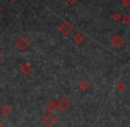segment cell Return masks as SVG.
<instances>
[{"label":"cell","instance_id":"6da1fadb","mask_svg":"<svg viewBox=\"0 0 130 127\" xmlns=\"http://www.w3.org/2000/svg\"><path fill=\"white\" fill-rule=\"evenodd\" d=\"M59 30L61 31L64 36H69L73 31V27L70 23L65 22L59 27Z\"/></svg>","mask_w":130,"mask_h":127},{"label":"cell","instance_id":"8fae6325","mask_svg":"<svg viewBox=\"0 0 130 127\" xmlns=\"http://www.w3.org/2000/svg\"><path fill=\"white\" fill-rule=\"evenodd\" d=\"M0 60H1V55H0Z\"/></svg>","mask_w":130,"mask_h":127},{"label":"cell","instance_id":"8992f818","mask_svg":"<svg viewBox=\"0 0 130 127\" xmlns=\"http://www.w3.org/2000/svg\"><path fill=\"white\" fill-rule=\"evenodd\" d=\"M22 70L24 72V73H29V72L30 71V68H29V65H25V66L22 67Z\"/></svg>","mask_w":130,"mask_h":127},{"label":"cell","instance_id":"5b68a950","mask_svg":"<svg viewBox=\"0 0 130 127\" xmlns=\"http://www.w3.org/2000/svg\"><path fill=\"white\" fill-rule=\"evenodd\" d=\"M121 19V14L119 13H114L113 15V20L116 21V22H118V21H119Z\"/></svg>","mask_w":130,"mask_h":127},{"label":"cell","instance_id":"277c9868","mask_svg":"<svg viewBox=\"0 0 130 127\" xmlns=\"http://www.w3.org/2000/svg\"><path fill=\"white\" fill-rule=\"evenodd\" d=\"M73 40H74L76 44H78V45H80V44H82L84 42V40H85V38H84L82 34H79V33H78V34L75 35V37L73 38Z\"/></svg>","mask_w":130,"mask_h":127},{"label":"cell","instance_id":"3957f363","mask_svg":"<svg viewBox=\"0 0 130 127\" xmlns=\"http://www.w3.org/2000/svg\"><path fill=\"white\" fill-rule=\"evenodd\" d=\"M16 45L21 49V50H25V49L29 45V43L24 37H22V38H19V40L16 42Z\"/></svg>","mask_w":130,"mask_h":127},{"label":"cell","instance_id":"7c38bea8","mask_svg":"<svg viewBox=\"0 0 130 127\" xmlns=\"http://www.w3.org/2000/svg\"><path fill=\"white\" fill-rule=\"evenodd\" d=\"M12 1H15V0H12Z\"/></svg>","mask_w":130,"mask_h":127},{"label":"cell","instance_id":"9c48e42d","mask_svg":"<svg viewBox=\"0 0 130 127\" xmlns=\"http://www.w3.org/2000/svg\"><path fill=\"white\" fill-rule=\"evenodd\" d=\"M66 1H67V2L69 3V4H71V5H73V4H74L75 2H76L77 0H66Z\"/></svg>","mask_w":130,"mask_h":127},{"label":"cell","instance_id":"ba28073f","mask_svg":"<svg viewBox=\"0 0 130 127\" xmlns=\"http://www.w3.org/2000/svg\"><path fill=\"white\" fill-rule=\"evenodd\" d=\"M130 4V1L129 0H123V2H122V5L125 6H128Z\"/></svg>","mask_w":130,"mask_h":127},{"label":"cell","instance_id":"7a4b0ae2","mask_svg":"<svg viewBox=\"0 0 130 127\" xmlns=\"http://www.w3.org/2000/svg\"><path fill=\"white\" fill-rule=\"evenodd\" d=\"M111 44L117 48L121 47L124 45V39L122 38V37L120 35H116L115 37H113L111 39Z\"/></svg>","mask_w":130,"mask_h":127},{"label":"cell","instance_id":"52a82bcc","mask_svg":"<svg viewBox=\"0 0 130 127\" xmlns=\"http://www.w3.org/2000/svg\"><path fill=\"white\" fill-rule=\"evenodd\" d=\"M122 20H123V22H124L125 24H128V23L130 22V17L126 15V16H124V17H123Z\"/></svg>","mask_w":130,"mask_h":127},{"label":"cell","instance_id":"30bf717a","mask_svg":"<svg viewBox=\"0 0 130 127\" xmlns=\"http://www.w3.org/2000/svg\"><path fill=\"white\" fill-rule=\"evenodd\" d=\"M0 127H3V123H2V122L0 121Z\"/></svg>","mask_w":130,"mask_h":127}]
</instances>
